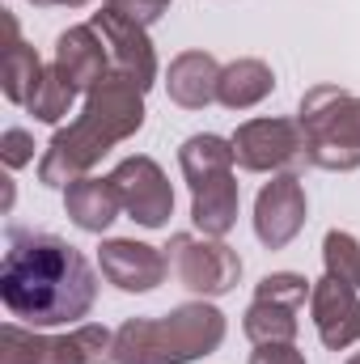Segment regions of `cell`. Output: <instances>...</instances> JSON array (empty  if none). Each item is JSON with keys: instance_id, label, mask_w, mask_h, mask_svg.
<instances>
[{"instance_id": "cell-16", "label": "cell", "mask_w": 360, "mask_h": 364, "mask_svg": "<svg viewBox=\"0 0 360 364\" xmlns=\"http://www.w3.org/2000/svg\"><path fill=\"white\" fill-rule=\"evenodd\" d=\"M191 220L199 233L208 237H225L238 225V178L221 174V178L191 186Z\"/></svg>"}, {"instance_id": "cell-25", "label": "cell", "mask_w": 360, "mask_h": 364, "mask_svg": "<svg viewBox=\"0 0 360 364\" xmlns=\"http://www.w3.org/2000/svg\"><path fill=\"white\" fill-rule=\"evenodd\" d=\"M106 9H119V13H127V17H136L140 26H149V21H157L166 9H170V0H102Z\"/></svg>"}, {"instance_id": "cell-4", "label": "cell", "mask_w": 360, "mask_h": 364, "mask_svg": "<svg viewBox=\"0 0 360 364\" xmlns=\"http://www.w3.org/2000/svg\"><path fill=\"white\" fill-rule=\"evenodd\" d=\"M305 132V161L331 174L360 170V97L339 85H314L297 114Z\"/></svg>"}, {"instance_id": "cell-12", "label": "cell", "mask_w": 360, "mask_h": 364, "mask_svg": "<svg viewBox=\"0 0 360 364\" xmlns=\"http://www.w3.org/2000/svg\"><path fill=\"white\" fill-rule=\"evenodd\" d=\"M51 68L73 85V90L90 93L93 85H102L110 77V55H106V43L93 26H73L55 38V60Z\"/></svg>"}, {"instance_id": "cell-9", "label": "cell", "mask_w": 360, "mask_h": 364, "mask_svg": "<svg viewBox=\"0 0 360 364\" xmlns=\"http://www.w3.org/2000/svg\"><path fill=\"white\" fill-rule=\"evenodd\" d=\"M305 229V186L297 174H275L255 199V233L268 250H284Z\"/></svg>"}, {"instance_id": "cell-20", "label": "cell", "mask_w": 360, "mask_h": 364, "mask_svg": "<svg viewBox=\"0 0 360 364\" xmlns=\"http://www.w3.org/2000/svg\"><path fill=\"white\" fill-rule=\"evenodd\" d=\"M43 73L47 68H43V60H38V51L30 43H13V47L0 51V90H4L9 102L26 106L34 85L43 81Z\"/></svg>"}, {"instance_id": "cell-14", "label": "cell", "mask_w": 360, "mask_h": 364, "mask_svg": "<svg viewBox=\"0 0 360 364\" xmlns=\"http://www.w3.org/2000/svg\"><path fill=\"white\" fill-rule=\"evenodd\" d=\"M221 73L225 68L208 51H182V55H174V64L166 73V90L182 110H203L221 93Z\"/></svg>"}, {"instance_id": "cell-5", "label": "cell", "mask_w": 360, "mask_h": 364, "mask_svg": "<svg viewBox=\"0 0 360 364\" xmlns=\"http://www.w3.org/2000/svg\"><path fill=\"white\" fill-rule=\"evenodd\" d=\"M170 275L195 296H225L242 279V259L233 246L208 233H174L166 246Z\"/></svg>"}, {"instance_id": "cell-1", "label": "cell", "mask_w": 360, "mask_h": 364, "mask_svg": "<svg viewBox=\"0 0 360 364\" xmlns=\"http://www.w3.org/2000/svg\"><path fill=\"white\" fill-rule=\"evenodd\" d=\"M0 301L26 326H73L90 318L97 301V272L90 259L55 233L13 229L4 267H0Z\"/></svg>"}, {"instance_id": "cell-7", "label": "cell", "mask_w": 360, "mask_h": 364, "mask_svg": "<svg viewBox=\"0 0 360 364\" xmlns=\"http://www.w3.org/2000/svg\"><path fill=\"white\" fill-rule=\"evenodd\" d=\"M90 26L102 34V43H106L110 73L123 77V81H132L140 93L153 90V81H157V51H153L149 30L136 17L119 13V9H97Z\"/></svg>"}, {"instance_id": "cell-27", "label": "cell", "mask_w": 360, "mask_h": 364, "mask_svg": "<svg viewBox=\"0 0 360 364\" xmlns=\"http://www.w3.org/2000/svg\"><path fill=\"white\" fill-rule=\"evenodd\" d=\"M30 4H38V9H81L90 0H30Z\"/></svg>"}, {"instance_id": "cell-17", "label": "cell", "mask_w": 360, "mask_h": 364, "mask_svg": "<svg viewBox=\"0 0 360 364\" xmlns=\"http://www.w3.org/2000/svg\"><path fill=\"white\" fill-rule=\"evenodd\" d=\"M271 90H275V73H271L263 60H233V64H225V73H221V93H216V102L229 106V110H250V106H259Z\"/></svg>"}, {"instance_id": "cell-24", "label": "cell", "mask_w": 360, "mask_h": 364, "mask_svg": "<svg viewBox=\"0 0 360 364\" xmlns=\"http://www.w3.org/2000/svg\"><path fill=\"white\" fill-rule=\"evenodd\" d=\"M0 157H4L9 170L30 166V161H34V136H30L26 127H9V132L0 136Z\"/></svg>"}, {"instance_id": "cell-21", "label": "cell", "mask_w": 360, "mask_h": 364, "mask_svg": "<svg viewBox=\"0 0 360 364\" xmlns=\"http://www.w3.org/2000/svg\"><path fill=\"white\" fill-rule=\"evenodd\" d=\"M73 102H77V90H73L55 68H47V73H43V81L34 85V93H30L26 110H30L38 123H60V119L73 110Z\"/></svg>"}, {"instance_id": "cell-2", "label": "cell", "mask_w": 360, "mask_h": 364, "mask_svg": "<svg viewBox=\"0 0 360 364\" xmlns=\"http://www.w3.org/2000/svg\"><path fill=\"white\" fill-rule=\"evenodd\" d=\"M144 127V93L123 77H106L102 85L85 93L81 114L60 127L47 144V153L38 157V182L43 186H73L85 178L93 166L127 136H136Z\"/></svg>"}, {"instance_id": "cell-28", "label": "cell", "mask_w": 360, "mask_h": 364, "mask_svg": "<svg viewBox=\"0 0 360 364\" xmlns=\"http://www.w3.org/2000/svg\"><path fill=\"white\" fill-rule=\"evenodd\" d=\"M348 364H360V352H356V356H348Z\"/></svg>"}, {"instance_id": "cell-15", "label": "cell", "mask_w": 360, "mask_h": 364, "mask_svg": "<svg viewBox=\"0 0 360 364\" xmlns=\"http://www.w3.org/2000/svg\"><path fill=\"white\" fill-rule=\"evenodd\" d=\"M64 212H68V220L77 225V229H85V233H106L110 225H115V216L123 212V199H119V191H115V182L110 178H77L73 186H64Z\"/></svg>"}, {"instance_id": "cell-13", "label": "cell", "mask_w": 360, "mask_h": 364, "mask_svg": "<svg viewBox=\"0 0 360 364\" xmlns=\"http://www.w3.org/2000/svg\"><path fill=\"white\" fill-rule=\"evenodd\" d=\"M34 364H115V335L106 326H77L68 335H34Z\"/></svg>"}, {"instance_id": "cell-8", "label": "cell", "mask_w": 360, "mask_h": 364, "mask_svg": "<svg viewBox=\"0 0 360 364\" xmlns=\"http://www.w3.org/2000/svg\"><path fill=\"white\" fill-rule=\"evenodd\" d=\"M115 191L123 199V212L144 225V229H162L170 216H174V186L162 174V166L153 157H127L115 166Z\"/></svg>"}, {"instance_id": "cell-26", "label": "cell", "mask_w": 360, "mask_h": 364, "mask_svg": "<svg viewBox=\"0 0 360 364\" xmlns=\"http://www.w3.org/2000/svg\"><path fill=\"white\" fill-rule=\"evenodd\" d=\"M250 364H305V356L297 352V343H255Z\"/></svg>"}, {"instance_id": "cell-18", "label": "cell", "mask_w": 360, "mask_h": 364, "mask_svg": "<svg viewBox=\"0 0 360 364\" xmlns=\"http://www.w3.org/2000/svg\"><path fill=\"white\" fill-rule=\"evenodd\" d=\"M233 161H238L233 144L221 140V136H212V132L182 140V149H179V166L191 186H203V182L221 178V174H233Z\"/></svg>"}, {"instance_id": "cell-10", "label": "cell", "mask_w": 360, "mask_h": 364, "mask_svg": "<svg viewBox=\"0 0 360 364\" xmlns=\"http://www.w3.org/2000/svg\"><path fill=\"white\" fill-rule=\"evenodd\" d=\"M97 267L102 275L119 288V292H153L166 275V250L149 246V242H132V237H110L102 242V255H97Z\"/></svg>"}, {"instance_id": "cell-6", "label": "cell", "mask_w": 360, "mask_h": 364, "mask_svg": "<svg viewBox=\"0 0 360 364\" xmlns=\"http://www.w3.org/2000/svg\"><path fill=\"white\" fill-rule=\"evenodd\" d=\"M229 144L238 166L250 174H292L305 161V132L292 119H250Z\"/></svg>"}, {"instance_id": "cell-23", "label": "cell", "mask_w": 360, "mask_h": 364, "mask_svg": "<svg viewBox=\"0 0 360 364\" xmlns=\"http://www.w3.org/2000/svg\"><path fill=\"white\" fill-rule=\"evenodd\" d=\"M309 292H314V284H309L305 275H297V272H271V275H263L259 288H255V296H268V301L292 305V309H301Z\"/></svg>"}, {"instance_id": "cell-19", "label": "cell", "mask_w": 360, "mask_h": 364, "mask_svg": "<svg viewBox=\"0 0 360 364\" xmlns=\"http://www.w3.org/2000/svg\"><path fill=\"white\" fill-rule=\"evenodd\" d=\"M297 314L301 309H292V305L255 296L246 318H242V331H246L250 343H292L297 339Z\"/></svg>"}, {"instance_id": "cell-22", "label": "cell", "mask_w": 360, "mask_h": 364, "mask_svg": "<svg viewBox=\"0 0 360 364\" xmlns=\"http://www.w3.org/2000/svg\"><path fill=\"white\" fill-rule=\"evenodd\" d=\"M322 263H327V275L348 284V288H360V242L344 229H331L322 237Z\"/></svg>"}, {"instance_id": "cell-3", "label": "cell", "mask_w": 360, "mask_h": 364, "mask_svg": "<svg viewBox=\"0 0 360 364\" xmlns=\"http://www.w3.org/2000/svg\"><path fill=\"white\" fill-rule=\"evenodd\" d=\"M225 343V314L186 301L162 318H127L115 331V364H191Z\"/></svg>"}, {"instance_id": "cell-11", "label": "cell", "mask_w": 360, "mask_h": 364, "mask_svg": "<svg viewBox=\"0 0 360 364\" xmlns=\"http://www.w3.org/2000/svg\"><path fill=\"white\" fill-rule=\"evenodd\" d=\"M309 314H314V331L331 352H344L360 339V296L356 288L322 275L309 292Z\"/></svg>"}]
</instances>
